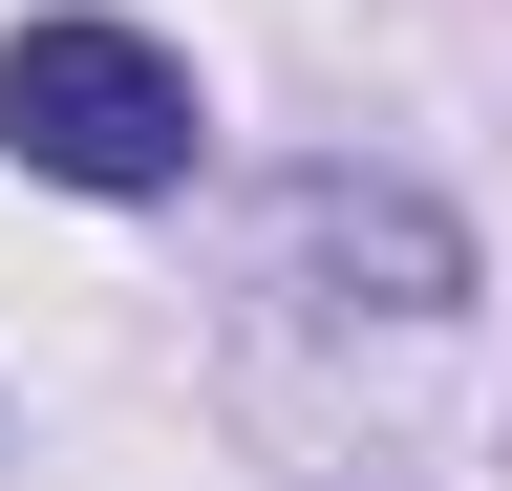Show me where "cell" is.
Wrapping results in <instances>:
<instances>
[{
    "instance_id": "cell-1",
    "label": "cell",
    "mask_w": 512,
    "mask_h": 491,
    "mask_svg": "<svg viewBox=\"0 0 512 491\" xmlns=\"http://www.w3.org/2000/svg\"><path fill=\"white\" fill-rule=\"evenodd\" d=\"M0 150L64 171V193H171L192 171V65L150 22H107V0H64V22L0 43Z\"/></svg>"
},
{
    "instance_id": "cell-2",
    "label": "cell",
    "mask_w": 512,
    "mask_h": 491,
    "mask_svg": "<svg viewBox=\"0 0 512 491\" xmlns=\"http://www.w3.org/2000/svg\"><path fill=\"white\" fill-rule=\"evenodd\" d=\"M256 257H278L320 321H448V299H470V235H448L406 171H299V193L256 214Z\"/></svg>"
}]
</instances>
